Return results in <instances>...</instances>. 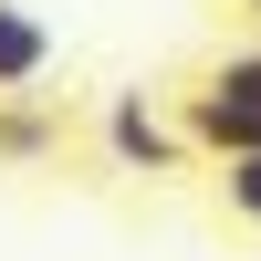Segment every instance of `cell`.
<instances>
[{"mask_svg": "<svg viewBox=\"0 0 261 261\" xmlns=\"http://www.w3.org/2000/svg\"><path fill=\"white\" fill-rule=\"evenodd\" d=\"M209 178H220V209L241 230H261V146H241V157H209Z\"/></svg>", "mask_w": 261, "mask_h": 261, "instance_id": "5b68a950", "label": "cell"}, {"mask_svg": "<svg viewBox=\"0 0 261 261\" xmlns=\"http://www.w3.org/2000/svg\"><path fill=\"white\" fill-rule=\"evenodd\" d=\"M53 73V21L32 0H0V94H32Z\"/></svg>", "mask_w": 261, "mask_h": 261, "instance_id": "3957f363", "label": "cell"}, {"mask_svg": "<svg viewBox=\"0 0 261 261\" xmlns=\"http://www.w3.org/2000/svg\"><path fill=\"white\" fill-rule=\"evenodd\" d=\"M251 11H261V0H251Z\"/></svg>", "mask_w": 261, "mask_h": 261, "instance_id": "8992f818", "label": "cell"}, {"mask_svg": "<svg viewBox=\"0 0 261 261\" xmlns=\"http://www.w3.org/2000/svg\"><path fill=\"white\" fill-rule=\"evenodd\" d=\"M178 136H188V157H241V146H261V42L251 53H220L178 94Z\"/></svg>", "mask_w": 261, "mask_h": 261, "instance_id": "6da1fadb", "label": "cell"}, {"mask_svg": "<svg viewBox=\"0 0 261 261\" xmlns=\"http://www.w3.org/2000/svg\"><path fill=\"white\" fill-rule=\"evenodd\" d=\"M42 157H63V115L32 94H0V167H42Z\"/></svg>", "mask_w": 261, "mask_h": 261, "instance_id": "277c9868", "label": "cell"}, {"mask_svg": "<svg viewBox=\"0 0 261 261\" xmlns=\"http://www.w3.org/2000/svg\"><path fill=\"white\" fill-rule=\"evenodd\" d=\"M105 157H115L125 178H188L178 115H157L146 94H105Z\"/></svg>", "mask_w": 261, "mask_h": 261, "instance_id": "7a4b0ae2", "label": "cell"}]
</instances>
